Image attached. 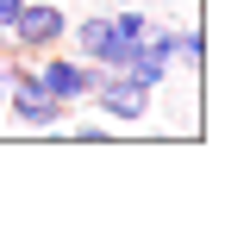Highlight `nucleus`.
<instances>
[{
    "label": "nucleus",
    "instance_id": "obj_1",
    "mask_svg": "<svg viewBox=\"0 0 250 244\" xmlns=\"http://www.w3.org/2000/svg\"><path fill=\"white\" fill-rule=\"evenodd\" d=\"M0 38L13 44V57H44V50L69 44V6L62 0H25L19 19L0 31Z\"/></svg>",
    "mask_w": 250,
    "mask_h": 244
},
{
    "label": "nucleus",
    "instance_id": "obj_2",
    "mask_svg": "<svg viewBox=\"0 0 250 244\" xmlns=\"http://www.w3.org/2000/svg\"><path fill=\"white\" fill-rule=\"evenodd\" d=\"M31 69H38L44 94H50V100H62V107H82V100L94 94V82L106 75L100 63H82L75 50H62V44H57V50H44V57H31Z\"/></svg>",
    "mask_w": 250,
    "mask_h": 244
},
{
    "label": "nucleus",
    "instance_id": "obj_3",
    "mask_svg": "<svg viewBox=\"0 0 250 244\" xmlns=\"http://www.w3.org/2000/svg\"><path fill=\"white\" fill-rule=\"evenodd\" d=\"M0 100H6V113L25 125V132H50V125L69 119V107L44 94V82H38L31 57H19V69H13V82H6V94H0Z\"/></svg>",
    "mask_w": 250,
    "mask_h": 244
},
{
    "label": "nucleus",
    "instance_id": "obj_4",
    "mask_svg": "<svg viewBox=\"0 0 250 244\" xmlns=\"http://www.w3.org/2000/svg\"><path fill=\"white\" fill-rule=\"evenodd\" d=\"M69 38H75V57L82 63H100V69H125L131 63V38L113 31V13H82V19H69Z\"/></svg>",
    "mask_w": 250,
    "mask_h": 244
},
{
    "label": "nucleus",
    "instance_id": "obj_5",
    "mask_svg": "<svg viewBox=\"0 0 250 244\" xmlns=\"http://www.w3.org/2000/svg\"><path fill=\"white\" fill-rule=\"evenodd\" d=\"M88 100H94V107H100L113 125H144V119H150V88H138L125 69H106V75L94 82Z\"/></svg>",
    "mask_w": 250,
    "mask_h": 244
},
{
    "label": "nucleus",
    "instance_id": "obj_6",
    "mask_svg": "<svg viewBox=\"0 0 250 244\" xmlns=\"http://www.w3.org/2000/svg\"><path fill=\"white\" fill-rule=\"evenodd\" d=\"M175 57H182L188 69H200V57H207V38H200V25H182V31H175Z\"/></svg>",
    "mask_w": 250,
    "mask_h": 244
},
{
    "label": "nucleus",
    "instance_id": "obj_7",
    "mask_svg": "<svg viewBox=\"0 0 250 244\" xmlns=\"http://www.w3.org/2000/svg\"><path fill=\"white\" fill-rule=\"evenodd\" d=\"M113 31H119V38H131V44H138V38L150 31V13H138V6H119V13H113Z\"/></svg>",
    "mask_w": 250,
    "mask_h": 244
},
{
    "label": "nucleus",
    "instance_id": "obj_8",
    "mask_svg": "<svg viewBox=\"0 0 250 244\" xmlns=\"http://www.w3.org/2000/svg\"><path fill=\"white\" fill-rule=\"evenodd\" d=\"M75 138H82V144H100V138H106V125H100V119H82V125H75Z\"/></svg>",
    "mask_w": 250,
    "mask_h": 244
},
{
    "label": "nucleus",
    "instance_id": "obj_9",
    "mask_svg": "<svg viewBox=\"0 0 250 244\" xmlns=\"http://www.w3.org/2000/svg\"><path fill=\"white\" fill-rule=\"evenodd\" d=\"M19 6H25V0H0V31L13 25V19H19Z\"/></svg>",
    "mask_w": 250,
    "mask_h": 244
}]
</instances>
